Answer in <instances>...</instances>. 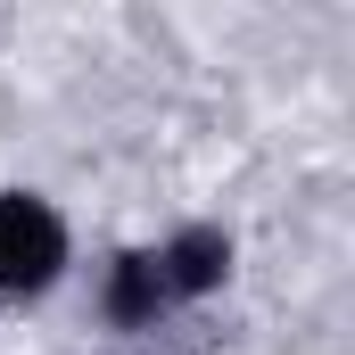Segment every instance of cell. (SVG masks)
Segmentation results:
<instances>
[{
	"label": "cell",
	"mask_w": 355,
	"mask_h": 355,
	"mask_svg": "<svg viewBox=\"0 0 355 355\" xmlns=\"http://www.w3.org/2000/svg\"><path fill=\"white\" fill-rule=\"evenodd\" d=\"M75 265V232L67 215L42 198V190H0V297L8 306H33L50 297Z\"/></svg>",
	"instance_id": "7a4b0ae2"
},
{
	"label": "cell",
	"mask_w": 355,
	"mask_h": 355,
	"mask_svg": "<svg viewBox=\"0 0 355 355\" xmlns=\"http://www.w3.org/2000/svg\"><path fill=\"white\" fill-rule=\"evenodd\" d=\"M240 265V240L232 223H174L166 240H141V248H116L99 272V322L116 339H157L174 314L207 306Z\"/></svg>",
	"instance_id": "6da1fadb"
}]
</instances>
